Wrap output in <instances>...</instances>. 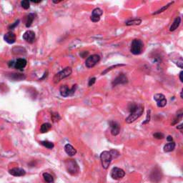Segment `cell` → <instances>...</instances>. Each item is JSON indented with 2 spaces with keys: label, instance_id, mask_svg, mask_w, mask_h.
Here are the masks:
<instances>
[{
  "label": "cell",
  "instance_id": "41",
  "mask_svg": "<svg viewBox=\"0 0 183 183\" xmlns=\"http://www.w3.org/2000/svg\"><path fill=\"white\" fill-rule=\"evenodd\" d=\"M180 97H181V98H182V91H181V93H180Z\"/></svg>",
  "mask_w": 183,
  "mask_h": 183
},
{
  "label": "cell",
  "instance_id": "8",
  "mask_svg": "<svg viewBox=\"0 0 183 183\" xmlns=\"http://www.w3.org/2000/svg\"><path fill=\"white\" fill-rule=\"evenodd\" d=\"M125 175V172L122 169L119 168V167H113L112 171H111V177L112 179L115 180H119V179H122Z\"/></svg>",
  "mask_w": 183,
  "mask_h": 183
},
{
  "label": "cell",
  "instance_id": "22",
  "mask_svg": "<svg viewBox=\"0 0 183 183\" xmlns=\"http://www.w3.org/2000/svg\"><path fill=\"white\" fill-rule=\"evenodd\" d=\"M142 23V20L139 18L132 19L125 22L127 26H133V25H140Z\"/></svg>",
  "mask_w": 183,
  "mask_h": 183
},
{
  "label": "cell",
  "instance_id": "32",
  "mask_svg": "<svg viewBox=\"0 0 183 183\" xmlns=\"http://www.w3.org/2000/svg\"><path fill=\"white\" fill-rule=\"evenodd\" d=\"M52 119L53 122H58V121L61 119V117L58 113H54V114H52Z\"/></svg>",
  "mask_w": 183,
  "mask_h": 183
},
{
  "label": "cell",
  "instance_id": "36",
  "mask_svg": "<svg viewBox=\"0 0 183 183\" xmlns=\"http://www.w3.org/2000/svg\"><path fill=\"white\" fill-rule=\"evenodd\" d=\"M19 22H20V20H17V21H16V22H15L13 24V25H10V26L9 27V30H13V29L15 27H16V26H17V25H19Z\"/></svg>",
  "mask_w": 183,
  "mask_h": 183
},
{
  "label": "cell",
  "instance_id": "28",
  "mask_svg": "<svg viewBox=\"0 0 183 183\" xmlns=\"http://www.w3.org/2000/svg\"><path fill=\"white\" fill-rule=\"evenodd\" d=\"M40 144L42 145H43L44 147H45V148H47V149H50V150H52V149L54 148V143L51 142H49V141H42L40 142Z\"/></svg>",
  "mask_w": 183,
  "mask_h": 183
},
{
  "label": "cell",
  "instance_id": "24",
  "mask_svg": "<svg viewBox=\"0 0 183 183\" xmlns=\"http://www.w3.org/2000/svg\"><path fill=\"white\" fill-rule=\"evenodd\" d=\"M43 178L45 180L46 182L47 183H54V177L52 174L47 173V172H44L43 173Z\"/></svg>",
  "mask_w": 183,
  "mask_h": 183
},
{
  "label": "cell",
  "instance_id": "17",
  "mask_svg": "<svg viewBox=\"0 0 183 183\" xmlns=\"http://www.w3.org/2000/svg\"><path fill=\"white\" fill-rule=\"evenodd\" d=\"M27 60L23 58H20L17 60L16 61V62L14 63V67L15 69H19V70H22L24 69V68L27 65Z\"/></svg>",
  "mask_w": 183,
  "mask_h": 183
},
{
  "label": "cell",
  "instance_id": "31",
  "mask_svg": "<svg viewBox=\"0 0 183 183\" xmlns=\"http://www.w3.org/2000/svg\"><path fill=\"white\" fill-rule=\"evenodd\" d=\"M153 137L155 138V139L162 140L165 137V135L161 132H155V134H153Z\"/></svg>",
  "mask_w": 183,
  "mask_h": 183
},
{
  "label": "cell",
  "instance_id": "2",
  "mask_svg": "<svg viewBox=\"0 0 183 183\" xmlns=\"http://www.w3.org/2000/svg\"><path fill=\"white\" fill-rule=\"evenodd\" d=\"M64 165L68 173L71 175H77L80 172V167L77 162L72 159H68L64 162Z\"/></svg>",
  "mask_w": 183,
  "mask_h": 183
},
{
  "label": "cell",
  "instance_id": "33",
  "mask_svg": "<svg viewBox=\"0 0 183 183\" xmlns=\"http://www.w3.org/2000/svg\"><path fill=\"white\" fill-rule=\"evenodd\" d=\"M110 153H111V155H112V159H115V158H117V157H119V152L118 151H117V150H110Z\"/></svg>",
  "mask_w": 183,
  "mask_h": 183
},
{
  "label": "cell",
  "instance_id": "11",
  "mask_svg": "<svg viewBox=\"0 0 183 183\" xmlns=\"http://www.w3.org/2000/svg\"><path fill=\"white\" fill-rule=\"evenodd\" d=\"M103 14V11L100 8H95L93 9L92 12V15L90 17V20L93 22H97L100 20L101 16Z\"/></svg>",
  "mask_w": 183,
  "mask_h": 183
},
{
  "label": "cell",
  "instance_id": "38",
  "mask_svg": "<svg viewBox=\"0 0 183 183\" xmlns=\"http://www.w3.org/2000/svg\"><path fill=\"white\" fill-rule=\"evenodd\" d=\"M167 140L168 142H172V140H173V139H172V136H170V135H169V136H167Z\"/></svg>",
  "mask_w": 183,
  "mask_h": 183
},
{
  "label": "cell",
  "instance_id": "40",
  "mask_svg": "<svg viewBox=\"0 0 183 183\" xmlns=\"http://www.w3.org/2000/svg\"><path fill=\"white\" fill-rule=\"evenodd\" d=\"M61 1H53V3H54V4H58V3L60 2Z\"/></svg>",
  "mask_w": 183,
  "mask_h": 183
},
{
  "label": "cell",
  "instance_id": "25",
  "mask_svg": "<svg viewBox=\"0 0 183 183\" xmlns=\"http://www.w3.org/2000/svg\"><path fill=\"white\" fill-rule=\"evenodd\" d=\"M172 4H174V1H172V2H169L168 4H166L165 6L162 7V8H160V9H158L157 11L155 12H154L153 14V15H156V14H160L162 12H165V10H167V9H168L169 7L171 6V5H172Z\"/></svg>",
  "mask_w": 183,
  "mask_h": 183
},
{
  "label": "cell",
  "instance_id": "27",
  "mask_svg": "<svg viewBox=\"0 0 183 183\" xmlns=\"http://www.w3.org/2000/svg\"><path fill=\"white\" fill-rule=\"evenodd\" d=\"M11 78H12L14 80H23L26 78V76L22 74H16V73H13L11 74Z\"/></svg>",
  "mask_w": 183,
  "mask_h": 183
},
{
  "label": "cell",
  "instance_id": "18",
  "mask_svg": "<svg viewBox=\"0 0 183 183\" xmlns=\"http://www.w3.org/2000/svg\"><path fill=\"white\" fill-rule=\"evenodd\" d=\"M64 151L65 153L67 154L69 156H75V155L77 154V150L72 145H69V144H67L64 146Z\"/></svg>",
  "mask_w": 183,
  "mask_h": 183
},
{
  "label": "cell",
  "instance_id": "20",
  "mask_svg": "<svg viewBox=\"0 0 183 183\" xmlns=\"http://www.w3.org/2000/svg\"><path fill=\"white\" fill-rule=\"evenodd\" d=\"M181 23V17H176L174 19V20L172 22V25H171L170 27V32H174V31H175L177 30V28H178L179 25H180Z\"/></svg>",
  "mask_w": 183,
  "mask_h": 183
},
{
  "label": "cell",
  "instance_id": "26",
  "mask_svg": "<svg viewBox=\"0 0 183 183\" xmlns=\"http://www.w3.org/2000/svg\"><path fill=\"white\" fill-rule=\"evenodd\" d=\"M52 128V125L49 123H44L41 126V132L42 133H45L49 131Z\"/></svg>",
  "mask_w": 183,
  "mask_h": 183
},
{
  "label": "cell",
  "instance_id": "29",
  "mask_svg": "<svg viewBox=\"0 0 183 183\" xmlns=\"http://www.w3.org/2000/svg\"><path fill=\"white\" fill-rule=\"evenodd\" d=\"M121 66H124V64H115V65H112V67H109L107 68V69H106L105 70V71H104V72H102V75H105L106 73H107V72H108L111 71V70H112V69H114V68L118 67H121Z\"/></svg>",
  "mask_w": 183,
  "mask_h": 183
},
{
  "label": "cell",
  "instance_id": "39",
  "mask_svg": "<svg viewBox=\"0 0 183 183\" xmlns=\"http://www.w3.org/2000/svg\"><path fill=\"white\" fill-rule=\"evenodd\" d=\"M177 129H182V124H179V126H177Z\"/></svg>",
  "mask_w": 183,
  "mask_h": 183
},
{
  "label": "cell",
  "instance_id": "23",
  "mask_svg": "<svg viewBox=\"0 0 183 183\" xmlns=\"http://www.w3.org/2000/svg\"><path fill=\"white\" fill-rule=\"evenodd\" d=\"M35 19V14H30L29 15H27L26 17V27L27 28L31 27V25L33 23L34 20Z\"/></svg>",
  "mask_w": 183,
  "mask_h": 183
},
{
  "label": "cell",
  "instance_id": "34",
  "mask_svg": "<svg viewBox=\"0 0 183 183\" xmlns=\"http://www.w3.org/2000/svg\"><path fill=\"white\" fill-rule=\"evenodd\" d=\"M150 110H148V114H147V118H146V119H145V122L142 123V124H147V123H148L149 122H150Z\"/></svg>",
  "mask_w": 183,
  "mask_h": 183
},
{
  "label": "cell",
  "instance_id": "1",
  "mask_svg": "<svg viewBox=\"0 0 183 183\" xmlns=\"http://www.w3.org/2000/svg\"><path fill=\"white\" fill-rule=\"evenodd\" d=\"M128 109L130 112V114L126 118L125 121L128 124L134 122L138 118L142 115L144 112V107L142 105H137L135 103H130L128 106Z\"/></svg>",
  "mask_w": 183,
  "mask_h": 183
},
{
  "label": "cell",
  "instance_id": "4",
  "mask_svg": "<svg viewBox=\"0 0 183 183\" xmlns=\"http://www.w3.org/2000/svg\"><path fill=\"white\" fill-rule=\"evenodd\" d=\"M72 68L69 67H67L64 68V69H63L61 71L59 72L54 75V77H53V82H54V84L59 83L62 80L69 77L72 75Z\"/></svg>",
  "mask_w": 183,
  "mask_h": 183
},
{
  "label": "cell",
  "instance_id": "5",
  "mask_svg": "<svg viewBox=\"0 0 183 183\" xmlns=\"http://www.w3.org/2000/svg\"><path fill=\"white\" fill-rule=\"evenodd\" d=\"M100 160L102 162V167L105 170H107L110 165L111 162L112 160V157L109 151H104L101 153L100 155Z\"/></svg>",
  "mask_w": 183,
  "mask_h": 183
},
{
  "label": "cell",
  "instance_id": "3",
  "mask_svg": "<svg viewBox=\"0 0 183 183\" xmlns=\"http://www.w3.org/2000/svg\"><path fill=\"white\" fill-rule=\"evenodd\" d=\"M144 48V43L140 39H135L132 42L130 47V52L134 55H139L142 54Z\"/></svg>",
  "mask_w": 183,
  "mask_h": 183
},
{
  "label": "cell",
  "instance_id": "35",
  "mask_svg": "<svg viewBox=\"0 0 183 183\" xmlns=\"http://www.w3.org/2000/svg\"><path fill=\"white\" fill-rule=\"evenodd\" d=\"M95 82H96V78H95V77H92V78H91L90 80H89L88 86H89V87L92 86V85H93L95 83Z\"/></svg>",
  "mask_w": 183,
  "mask_h": 183
},
{
  "label": "cell",
  "instance_id": "15",
  "mask_svg": "<svg viewBox=\"0 0 183 183\" xmlns=\"http://www.w3.org/2000/svg\"><path fill=\"white\" fill-rule=\"evenodd\" d=\"M9 173L14 177H22V176L25 175L26 172L24 169L20 168V167H14V168L11 169L9 170Z\"/></svg>",
  "mask_w": 183,
  "mask_h": 183
},
{
  "label": "cell",
  "instance_id": "19",
  "mask_svg": "<svg viewBox=\"0 0 183 183\" xmlns=\"http://www.w3.org/2000/svg\"><path fill=\"white\" fill-rule=\"evenodd\" d=\"M12 52L13 54H15V55H20V54L23 55V54H25L27 53L26 49L24 48V47H20V46L13 47Z\"/></svg>",
  "mask_w": 183,
  "mask_h": 183
},
{
  "label": "cell",
  "instance_id": "6",
  "mask_svg": "<svg viewBox=\"0 0 183 183\" xmlns=\"http://www.w3.org/2000/svg\"><path fill=\"white\" fill-rule=\"evenodd\" d=\"M77 88V85H73L72 88H69L67 85H61L60 88H59V92H60L61 96L64 97L72 96L76 92Z\"/></svg>",
  "mask_w": 183,
  "mask_h": 183
},
{
  "label": "cell",
  "instance_id": "13",
  "mask_svg": "<svg viewBox=\"0 0 183 183\" xmlns=\"http://www.w3.org/2000/svg\"><path fill=\"white\" fill-rule=\"evenodd\" d=\"M150 179H151L152 182L158 183L162 179L161 172L158 169H155L150 174Z\"/></svg>",
  "mask_w": 183,
  "mask_h": 183
},
{
  "label": "cell",
  "instance_id": "10",
  "mask_svg": "<svg viewBox=\"0 0 183 183\" xmlns=\"http://www.w3.org/2000/svg\"><path fill=\"white\" fill-rule=\"evenodd\" d=\"M128 82V79L127 76L124 74H119L114 80L112 81V85L113 87L117 86L118 85H124Z\"/></svg>",
  "mask_w": 183,
  "mask_h": 183
},
{
  "label": "cell",
  "instance_id": "16",
  "mask_svg": "<svg viewBox=\"0 0 183 183\" xmlns=\"http://www.w3.org/2000/svg\"><path fill=\"white\" fill-rule=\"evenodd\" d=\"M4 39L6 42H7L8 44H14L15 42H16V35L14 32H8L7 33H6L4 36Z\"/></svg>",
  "mask_w": 183,
  "mask_h": 183
},
{
  "label": "cell",
  "instance_id": "37",
  "mask_svg": "<svg viewBox=\"0 0 183 183\" xmlns=\"http://www.w3.org/2000/svg\"><path fill=\"white\" fill-rule=\"evenodd\" d=\"M182 75H183V72L181 71L180 72H179V80H180L181 82H183V79H182Z\"/></svg>",
  "mask_w": 183,
  "mask_h": 183
},
{
  "label": "cell",
  "instance_id": "30",
  "mask_svg": "<svg viewBox=\"0 0 183 183\" xmlns=\"http://www.w3.org/2000/svg\"><path fill=\"white\" fill-rule=\"evenodd\" d=\"M21 6L23 9H28L30 7V2L29 1H21Z\"/></svg>",
  "mask_w": 183,
  "mask_h": 183
},
{
  "label": "cell",
  "instance_id": "21",
  "mask_svg": "<svg viewBox=\"0 0 183 183\" xmlns=\"http://www.w3.org/2000/svg\"><path fill=\"white\" fill-rule=\"evenodd\" d=\"M175 143L174 142H170L167 143L166 144L165 146H164V152L165 153H170V152H172L175 148Z\"/></svg>",
  "mask_w": 183,
  "mask_h": 183
},
{
  "label": "cell",
  "instance_id": "14",
  "mask_svg": "<svg viewBox=\"0 0 183 183\" xmlns=\"http://www.w3.org/2000/svg\"><path fill=\"white\" fill-rule=\"evenodd\" d=\"M109 126H110L111 129V134L113 136H117L119 134L120 127L117 122H114V121H111V122H109Z\"/></svg>",
  "mask_w": 183,
  "mask_h": 183
},
{
  "label": "cell",
  "instance_id": "9",
  "mask_svg": "<svg viewBox=\"0 0 183 183\" xmlns=\"http://www.w3.org/2000/svg\"><path fill=\"white\" fill-rule=\"evenodd\" d=\"M154 100L156 101L158 107H164L167 105V100L163 94L157 93L154 95Z\"/></svg>",
  "mask_w": 183,
  "mask_h": 183
},
{
  "label": "cell",
  "instance_id": "12",
  "mask_svg": "<svg viewBox=\"0 0 183 183\" xmlns=\"http://www.w3.org/2000/svg\"><path fill=\"white\" fill-rule=\"evenodd\" d=\"M23 39H25L27 42H28V43H34L36 39L35 33L32 30H27V32H25V33H24Z\"/></svg>",
  "mask_w": 183,
  "mask_h": 183
},
{
  "label": "cell",
  "instance_id": "7",
  "mask_svg": "<svg viewBox=\"0 0 183 183\" xmlns=\"http://www.w3.org/2000/svg\"><path fill=\"white\" fill-rule=\"evenodd\" d=\"M100 61V56L99 54H92V55L87 58L86 61H85V66L89 69H90V68L94 67Z\"/></svg>",
  "mask_w": 183,
  "mask_h": 183
}]
</instances>
